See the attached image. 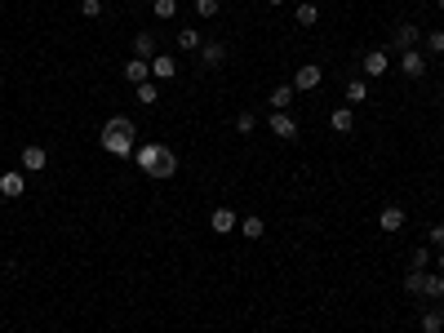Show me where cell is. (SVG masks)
I'll return each instance as SVG.
<instances>
[{"label":"cell","instance_id":"11","mask_svg":"<svg viewBox=\"0 0 444 333\" xmlns=\"http://www.w3.org/2000/svg\"><path fill=\"white\" fill-rule=\"evenodd\" d=\"M391 71V54L387 49H369L365 54V76H387Z\"/></svg>","mask_w":444,"mask_h":333},{"label":"cell","instance_id":"24","mask_svg":"<svg viewBox=\"0 0 444 333\" xmlns=\"http://www.w3.org/2000/svg\"><path fill=\"white\" fill-rule=\"evenodd\" d=\"M422 45H427V58H444V31H427Z\"/></svg>","mask_w":444,"mask_h":333},{"label":"cell","instance_id":"32","mask_svg":"<svg viewBox=\"0 0 444 333\" xmlns=\"http://www.w3.org/2000/svg\"><path fill=\"white\" fill-rule=\"evenodd\" d=\"M427 245H431V249H444V222H440V227H431V231H427Z\"/></svg>","mask_w":444,"mask_h":333},{"label":"cell","instance_id":"3","mask_svg":"<svg viewBox=\"0 0 444 333\" xmlns=\"http://www.w3.org/2000/svg\"><path fill=\"white\" fill-rule=\"evenodd\" d=\"M267 129H271L275 138H284V142L298 138V121H293L289 111H271V116H267Z\"/></svg>","mask_w":444,"mask_h":333},{"label":"cell","instance_id":"7","mask_svg":"<svg viewBox=\"0 0 444 333\" xmlns=\"http://www.w3.org/2000/svg\"><path fill=\"white\" fill-rule=\"evenodd\" d=\"M209 227H213V231H218V235H231V231L240 227V218H236V209H227V205H218V209H213V213H209Z\"/></svg>","mask_w":444,"mask_h":333},{"label":"cell","instance_id":"14","mask_svg":"<svg viewBox=\"0 0 444 333\" xmlns=\"http://www.w3.org/2000/svg\"><path fill=\"white\" fill-rule=\"evenodd\" d=\"M125 80H129V85L151 80V63H147V58H129V63H125Z\"/></svg>","mask_w":444,"mask_h":333},{"label":"cell","instance_id":"25","mask_svg":"<svg viewBox=\"0 0 444 333\" xmlns=\"http://www.w3.org/2000/svg\"><path fill=\"white\" fill-rule=\"evenodd\" d=\"M431 254H436V249H431V245H422V249H413L409 267H413V271H431Z\"/></svg>","mask_w":444,"mask_h":333},{"label":"cell","instance_id":"27","mask_svg":"<svg viewBox=\"0 0 444 333\" xmlns=\"http://www.w3.org/2000/svg\"><path fill=\"white\" fill-rule=\"evenodd\" d=\"M293 18H298V27H316L320 9H316V5H298V9H293Z\"/></svg>","mask_w":444,"mask_h":333},{"label":"cell","instance_id":"16","mask_svg":"<svg viewBox=\"0 0 444 333\" xmlns=\"http://www.w3.org/2000/svg\"><path fill=\"white\" fill-rule=\"evenodd\" d=\"M155 54H160V49H155V31H138L134 36V58H147V63H151Z\"/></svg>","mask_w":444,"mask_h":333},{"label":"cell","instance_id":"35","mask_svg":"<svg viewBox=\"0 0 444 333\" xmlns=\"http://www.w3.org/2000/svg\"><path fill=\"white\" fill-rule=\"evenodd\" d=\"M440 9H444V0H440Z\"/></svg>","mask_w":444,"mask_h":333},{"label":"cell","instance_id":"34","mask_svg":"<svg viewBox=\"0 0 444 333\" xmlns=\"http://www.w3.org/2000/svg\"><path fill=\"white\" fill-rule=\"evenodd\" d=\"M267 5H284V0H267Z\"/></svg>","mask_w":444,"mask_h":333},{"label":"cell","instance_id":"8","mask_svg":"<svg viewBox=\"0 0 444 333\" xmlns=\"http://www.w3.org/2000/svg\"><path fill=\"white\" fill-rule=\"evenodd\" d=\"M22 192H27V178H22L18 169H5V173H0V196H5V200H18Z\"/></svg>","mask_w":444,"mask_h":333},{"label":"cell","instance_id":"4","mask_svg":"<svg viewBox=\"0 0 444 333\" xmlns=\"http://www.w3.org/2000/svg\"><path fill=\"white\" fill-rule=\"evenodd\" d=\"M320 80H325V71H320V63H303V67H298V71H293V89H298V93H307V89H316V85H320Z\"/></svg>","mask_w":444,"mask_h":333},{"label":"cell","instance_id":"36","mask_svg":"<svg viewBox=\"0 0 444 333\" xmlns=\"http://www.w3.org/2000/svg\"><path fill=\"white\" fill-rule=\"evenodd\" d=\"M27 333H36V329H27Z\"/></svg>","mask_w":444,"mask_h":333},{"label":"cell","instance_id":"37","mask_svg":"<svg viewBox=\"0 0 444 333\" xmlns=\"http://www.w3.org/2000/svg\"><path fill=\"white\" fill-rule=\"evenodd\" d=\"M0 173H5V169H0Z\"/></svg>","mask_w":444,"mask_h":333},{"label":"cell","instance_id":"9","mask_svg":"<svg viewBox=\"0 0 444 333\" xmlns=\"http://www.w3.org/2000/svg\"><path fill=\"white\" fill-rule=\"evenodd\" d=\"M45 160H49V151H45L40 142L22 147V169H27V173H45Z\"/></svg>","mask_w":444,"mask_h":333},{"label":"cell","instance_id":"28","mask_svg":"<svg viewBox=\"0 0 444 333\" xmlns=\"http://www.w3.org/2000/svg\"><path fill=\"white\" fill-rule=\"evenodd\" d=\"M422 280H427V271H413L409 267V276H404L400 284H404V293H422Z\"/></svg>","mask_w":444,"mask_h":333},{"label":"cell","instance_id":"33","mask_svg":"<svg viewBox=\"0 0 444 333\" xmlns=\"http://www.w3.org/2000/svg\"><path fill=\"white\" fill-rule=\"evenodd\" d=\"M436 271H440V276H444V249H440V258H436Z\"/></svg>","mask_w":444,"mask_h":333},{"label":"cell","instance_id":"19","mask_svg":"<svg viewBox=\"0 0 444 333\" xmlns=\"http://www.w3.org/2000/svg\"><path fill=\"white\" fill-rule=\"evenodd\" d=\"M369 102V85H365V80H346V107H365Z\"/></svg>","mask_w":444,"mask_h":333},{"label":"cell","instance_id":"30","mask_svg":"<svg viewBox=\"0 0 444 333\" xmlns=\"http://www.w3.org/2000/svg\"><path fill=\"white\" fill-rule=\"evenodd\" d=\"M218 9H222V0H196V14L200 18H218Z\"/></svg>","mask_w":444,"mask_h":333},{"label":"cell","instance_id":"26","mask_svg":"<svg viewBox=\"0 0 444 333\" xmlns=\"http://www.w3.org/2000/svg\"><path fill=\"white\" fill-rule=\"evenodd\" d=\"M151 14L160 18V22H169L178 14V0H151Z\"/></svg>","mask_w":444,"mask_h":333},{"label":"cell","instance_id":"31","mask_svg":"<svg viewBox=\"0 0 444 333\" xmlns=\"http://www.w3.org/2000/svg\"><path fill=\"white\" fill-rule=\"evenodd\" d=\"M80 14H85L89 22H93V18H102V0H80Z\"/></svg>","mask_w":444,"mask_h":333},{"label":"cell","instance_id":"21","mask_svg":"<svg viewBox=\"0 0 444 333\" xmlns=\"http://www.w3.org/2000/svg\"><path fill=\"white\" fill-rule=\"evenodd\" d=\"M200 45H205V36H200L196 27H183V31H178V49H187V54H200Z\"/></svg>","mask_w":444,"mask_h":333},{"label":"cell","instance_id":"23","mask_svg":"<svg viewBox=\"0 0 444 333\" xmlns=\"http://www.w3.org/2000/svg\"><path fill=\"white\" fill-rule=\"evenodd\" d=\"M422 293H427V298H444V276H440V271H427V280H422Z\"/></svg>","mask_w":444,"mask_h":333},{"label":"cell","instance_id":"15","mask_svg":"<svg viewBox=\"0 0 444 333\" xmlns=\"http://www.w3.org/2000/svg\"><path fill=\"white\" fill-rule=\"evenodd\" d=\"M240 235H245V240H262V231H267V222L258 218V213H245V218H240V227H236Z\"/></svg>","mask_w":444,"mask_h":333},{"label":"cell","instance_id":"13","mask_svg":"<svg viewBox=\"0 0 444 333\" xmlns=\"http://www.w3.org/2000/svg\"><path fill=\"white\" fill-rule=\"evenodd\" d=\"M200 63H205V67H222L227 63V45L222 40H205V45H200Z\"/></svg>","mask_w":444,"mask_h":333},{"label":"cell","instance_id":"22","mask_svg":"<svg viewBox=\"0 0 444 333\" xmlns=\"http://www.w3.org/2000/svg\"><path fill=\"white\" fill-rule=\"evenodd\" d=\"M418 329H422V333H440V329H444V307H436V311H422Z\"/></svg>","mask_w":444,"mask_h":333},{"label":"cell","instance_id":"17","mask_svg":"<svg viewBox=\"0 0 444 333\" xmlns=\"http://www.w3.org/2000/svg\"><path fill=\"white\" fill-rule=\"evenodd\" d=\"M293 93H298L293 85H275V89H271V98H267V102H271V111H289V107H293Z\"/></svg>","mask_w":444,"mask_h":333},{"label":"cell","instance_id":"29","mask_svg":"<svg viewBox=\"0 0 444 333\" xmlns=\"http://www.w3.org/2000/svg\"><path fill=\"white\" fill-rule=\"evenodd\" d=\"M254 129H258V116L254 111H240L236 116V134H254Z\"/></svg>","mask_w":444,"mask_h":333},{"label":"cell","instance_id":"1","mask_svg":"<svg viewBox=\"0 0 444 333\" xmlns=\"http://www.w3.org/2000/svg\"><path fill=\"white\" fill-rule=\"evenodd\" d=\"M134 164L147 178H155V183H169L178 173V156L164 147V142H142V147H134Z\"/></svg>","mask_w":444,"mask_h":333},{"label":"cell","instance_id":"12","mask_svg":"<svg viewBox=\"0 0 444 333\" xmlns=\"http://www.w3.org/2000/svg\"><path fill=\"white\" fill-rule=\"evenodd\" d=\"M329 129H333V134H351V129H355V111H351V107H333V111H329Z\"/></svg>","mask_w":444,"mask_h":333},{"label":"cell","instance_id":"2","mask_svg":"<svg viewBox=\"0 0 444 333\" xmlns=\"http://www.w3.org/2000/svg\"><path fill=\"white\" fill-rule=\"evenodd\" d=\"M138 129H134V121L129 116H112V121L102 125V134H98V142H102V151L107 156H116V160H134V147H138Z\"/></svg>","mask_w":444,"mask_h":333},{"label":"cell","instance_id":"18","mask_svg":"<svg viewBox=\"0 0 444 333\" xmlns=\"http://www.w3.org/2000/svg\"><path fill=\"white\" fill-rule=\"evenodd\" d=\"M378 227L382 231H400L404 227V209L400 205H387V209H382V218H378Z\"/></svg>","mask_w":444,"mask_h":333},{"label":"cell","instance_id":"6","mask_svg":"<svg viewBox=\"0 0 444 333\" xmlns=\"http://www.w3.org/2000/svg\"><path fill=\"white\" fill-rule=\"evenodd\" d=\"M400 71H404L409 80H422V76H427V54H422V49H404V54H400Z\"/></svg>","mask_w":444,"mask_h":333},{"label":"cell","instance_id":"5","mask_svg":"<svg viewBox=\"0 0 444 333\" xmlns=\"http://www.w3.org/2000/svg\"><path fill=\"white\" fill-rule=\"evenodd\" d=\"M418 40H422V31H418L413 22H400V27H395V36H391V49H395V54L418 49Z\"/></svg>","mask_w":444,"mask_h":333},{"label":"cell","instance_id":"10","mask_svg":"<svg viewBox=\"0 0 444 333\" xmlns=\"http://www.w3.org/2000/svg\"><path fill=\"white\" fill-rule=\"evenodd\" d=\"M178 76V58L174 54H155L151 58V80H174Z\"/></svg>","mask_w":444,"mask_h":333},{"label":"cell","instance_id":"20","mask_svg":"<svg viewBox=\"0 0 444 333\" xmlns=\"http://www.w3.org/2000/svg\"><path fill=\"white\" fill-rule=\"evenodd\" d=\"M134 98L142 107H155V102H160V85H155V80H142V85H134Z\"/></svg>","mask_w":444,"mask_h":333}]
</instances>
